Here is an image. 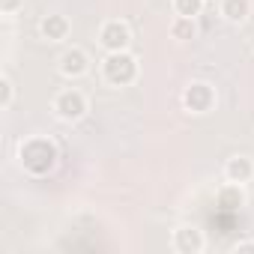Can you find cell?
<instances>
[{"label":"cell","mask_w":254,"mask_h":254,"mask_svg":"<svg viewBox=\"0 0 254 254\" xmlns=\"http://www.w3.org/2000/svg\"><path fill=\"white\" fill-rule=\"evenodd\" d=\"M242 203H245V194H242V186L239 183H227L218 191V206L221 209H239Z\"/></svg>","instance_id":"11"},{"label":"cell","mask_w":254,"mask_h":254,"mask_svg":"<svg viewBox=\"0 0 254 254\" xmlns=\"http://www.w3.org/2000/svg\"><path fill=\"white\" fill-rule=\"evenodd\" d=\"M57 159H60L57 144H54L51 138H42V135L27 138V141L21 144V150H18V162H21V168H24L27 174H33V177H45V174H51L54 165H57Z\"/></svg>","instance_id":"1"},{"label":"cell","mask_w":254,"mask_h":254,"mask_svg":"<svg viewBox=\"0 0 254 254\" xmlns=\"http://www.w3.org/2000/svg\"><path fill=\"white\" fill-rule=\"evenodd\" d=\"M203 230H197V227H191V224H186V227H180V230H174V248L180 251V254H200L203 251Z\"/></svg>","instance_id":"6"},{"label":"cell","mask_w":254,"mask_h":254,"mask_svg":"<svg viewBox=\"0 0 254 254\" xmlns=\"http://www.w3.org/2000/svg\"><path fill=\"white\" fill-rule=\"evenodd\" d=\"M99 42L105 51H126L132 42V30L126 21H105L99 30Z\"/></svg>","instance_id":"5"},{"label":"cell","mask_w":254,"mask_h":254,"mask_svg":"<svg viewBox=\"0 0 254 254\" xmlns=\"http://www.w3.org/2000/svg\"><path fill=\"white\" fill-rule=\"evenodd\" d=\"M183 105H186V111H191V114H206V111L215 105V90H212L206 81H194V84L186 87Z\"/></svg>","instance_id":"4"},{"label":"cell","mask_w":254,"mask_h":254,"mask_svg":"<svg viewBox=\"0 0 254 254\" xmlns=\"http://www.w3.org/2000/svg\"><path fill=\"white\" fill-rule=\"evenodd\" d=\"M230 251H233V254H245V251H251V254H254V242H236Z\"/></svg>","instance_id":"16"},{"label":"cell","mask_w":254,"mask_h":254,"mask_svg":"<svg viewBox=\"0 0 254 254\" xmlns=\"http://www.w3.org/2000/svg\"><path fill=\"white\" fill-rule=\"evenodd\" d=\"M174 12L186 18H197L203 12V0H174Z\"/></svg>","instance_id":"13"},{"label":"cell","mask_w":254,"mask_h":254,"mask_svg":"<svg viewBox=\"0 0 254 254\" xmlns=\"http://www.w3.org/2000/svg\"><path fill=\"white\" fill-rule=\"evenodd\" d=\"M12 99H15V87H12V81H9V75H3L0 78V108H12Z\"/></svg>","instance_id":"14"},{"label":"cell","mask_w":254,"mask_h":254,"mask_svg":"<svg viewBox=\"0 0 254 254\" xmlns=\"http://www.w3.org/2000/svg\"><path fill=\"white\" fill-rule=\"evenodd\" d=\"M69 30H72V24H69V18H66V15H60V12L45 15V18H42V24H39V33H42L48 42H63V39L69 36Z\"/></svg>","instance_id":"8"},{"label":"cell","mask_w":254,"mask_h":254,"mask_svg":"<svg viewBox=\"0 0 254 254\" xmlns=\"http://www.w3.org/2000/svg\"><path fill=\"white\" fill-rule=\"evenodd\" d=\"M102 72H105L108 84L126 87V84H132L138 78V60L129 51H108V57L102 63Z\"/></svg>","instance_id":"2"},{"label":"cell","mask_w":254,"mask_h":254,"mask_svg":"<svg viewBox=\"0 0 254 254\" xmlns=\"http://www.w3.org/2000/svg\"><path fill=\"white\" fill-rule=\"evenodd\" d=\"M194 33H197V24H194V18L177 15V18L171 21V36H174V39H180V42H189V39H194Z\"/></svg>","instance_id":"12"},{"label":"cell","mask_w":254,"mask_h":254,"mask_svg":"<svg viewBox=\"0 0 254 254\" xmlns=\"http://www.w3.org/2000/svg\"><path fill=\"white\" fill-rule=\"evenodd\" d=\"M87 66H90V60H87L84 48H66L60 54V75H66V78H81L87 72Z\"/></svg>","instance_id":"7"},{"label":"cell","mask_w":254,"mask_h":254,"mask_svg":"<svg viewBox=\"0 0 254 254\" xmlns=\"http://www.w3.org/2000/svg\"><path fill=\"white\" fill-rule=\"evenodd\" d=\"M221 15L227 21H233V24L245 21L251 15V0H224V3H221Z\"/></svg>","instance_id":"10"},{"label":"cell","mask_w":254,"mask_h":254,"mask_svg":"<svg viewBox=\"0 0 254 254\" xmlns=\"http://www.w3.org/2000/svg\"><path fill=\"white\" fill-rule=\"evenodd\" d=\"M224 177H227V183H239L242 186V183H248L254 177V162L245 159V156H233L224 165Z\"/></svg>","instance_id":"9"},{"label":"cell","mask_w":254,"mask_h":254,"mask_svg":"<svg viewBox=\"0 0 254 254\" xmlns=\"http://www.w3.org/2000/svg\"><path fill=\"white\" fill-rule=\"evenodd\" d=\"M21 3H24V0H0V12H3V15H12V12L21 9Z\"/></svg>","instance_id":"15"},{"label":"cell","mask_w":254,"mask_h":254,"mask_svg":"<svg viewBox=\"0 0 254 254\" xmlns=\"http://www.w3.org/2000/svg\"><path fill=\"white\" fill-rule=\"evenodd\" d=\"M54 114L66 123H75L87 114V99L81 90H63L54 96Z\"/></svg>","instance_id":"3"}]
</instances>
